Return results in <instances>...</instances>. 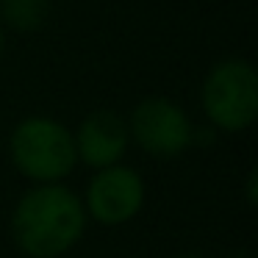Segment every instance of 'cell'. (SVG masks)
Returning a JSON list of instances; mask_svg holds the SVG:
<instances>
[{
	"instance_id": "obj_10",
	"label": "cell",
	"mask_w": 258,
	"mask_h": 258,
	"mask_svg": "<svg viewBox=\"0 0 258 258\" xmlns=\"http://www.w3.org/2000/svg\"><path fill=\"white\" fill-rule=\"evenodd\" d=\"M175 258H203V255H195V252H183V255H175Z\"/></svg>"
},
{
	"instance_id": "obj_7",
	"label": "cell",
	"mask_w": 258,
	"mask_h": 258,
	"mask_svg": "<svg viewBox=\"0 0 258 258\" xmlns=\"http://www.w3.org/2000/svg\"><path fill=\"white\" fill-rule=\"evenodd\" d=\"M50 9V0H0V25L31 34L47 23Z\"/></svg>"
},
{
	"instance_id": "obj_2",
	"label": "cell",
	"mask_w": 258,
	"mask_h": 258,
	"mask_svg": "<svg viewBox=\"0 0 258 258\" xmlns=\"http://www.w3.org/2000/svg\"><path fill=\"white\" fill-rule=\"evenodd\" d=\"M14 169L34 186L61 183L78 164L73 131L53 117H25L9 136Z\"/></svg>"
},
{
	"instance_id": "obj_1",
	"label": "cell",
	"mask_w": 258,
	"mask_h": 258,
	"mask_svg": "<svg viewBox=\"0 0 258 258\" xmlns=\"http://www.w3.org/2000/svg\"><path fill=\"white\" fill-rule=\"evenodd\" d=\"M86 211L64 183L28 189L12 211V239L25 258H61L84 239Z\"/></svg>"
},
{
	"instance_id": "obj_5",
	"label": "cell",
	"mask_w": 258,
	"mask_h": 258,
	"mask_svg": "<svg viewBox=\"0 0 258 258\" xmlns=\"http://www.w3.org/2000/svg\"><path fill=\"white\" fill-rule=\"evenodd\" d=\"M145 180L136 169L125 167V164H114V167L97 169L92 175L89 186H86L84 211L89 219L108 228L125 225L131 219L139 217V211L145 208Z\"/></svg>"
},
{
	"instance_id": "obj_4",
	"label": "cell",
	"mask_w": 258,
	"mask_h": 258,
	"mask_svg": "<svg viewBox=\"0 0 258 258\" xmlns=\"http://www.w3.org/2000/svg\"><path fill=\"white\" fill-rule=\"evenodd\" d=\"M128 134L147 156L153 158H178L195 145V125L189 114L169 97H145L134 106Z\"/></svg>"
},
{
	"instance_id": "obj_6",
	"label": "cell",
	"mask_w": 258,
	"mask_h": 258,
	"mask_svg": "<svg viewBox=\"0 0 258 258\" xmlns=\"http://www.w3.org/2000/svg\"><path fill=\"white\" fill-rule=\"evenodd\" d=\"M73 142L78 161H84L95 172L114 167V164H122V156L131 145L128 122L111 108H97L81 119Z\"/></svg>"
},
{
	"instance_id": "obj_9",
	"label": "cell",
	"mask_w": 258,
	"mask_h": 258,
	"mask_svg": "<svg viewBox=\"0 0 258 258\" xmlns=\"http://www.w3.org/2000/svg\"><path fill=\"white\" fill-rule=\"evenodd\" d=\"M3 47H6V34H3V25H0V56H3Z\"/></svg>"
},
{
	"instance_id": "obj_3",
	"label": "cell",
	"mask_w": 258,
	"mask_h": 258,
	"mask_svg": "<svg viewBox=\"0 0 258 258\" xmlns=\"http://www.w3.org/2000/svg\"><path fill=\"white\" fill-rule=\"evenodd\" d=\"M203 111L217 131L241 134L258 117V73L244 58H225L203 81Z\"/></svg>"
},
{
	"instance_id": "obj_8",
	"label": "cell",
	"mask_w": 258,
	"mask_h": 258,
	"mask_svg": "<svg viewBox=\"0 0 258 258\" xmlns=\"http://www.w3.org/2000/svg\"><path fill=\"white\" fill-rule=\"evenodd\" d=\"M247 203L255 206V172H250V178H247Z\"/></svg>"
}]
</instances>
